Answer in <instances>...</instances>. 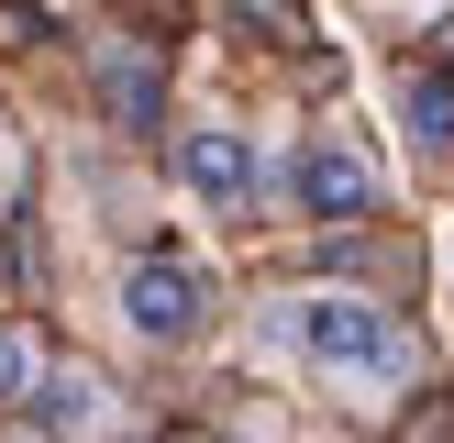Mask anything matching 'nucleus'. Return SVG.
<instances>
[{
	"label": "nucleus",
	"instance_id": "f257e3e1",
	"mask_svg": "<svg viewBox=\"0 0 454 443\" xmlns=\"http://www.w3.org/2000/svg\"><path fill=\"white\" fill-rule=\"evenodd\" d=\"M288 344H300V366H310V377L355 388L366 410H377L388 388H411V377H421L411 322H399L388 299H366V288H310V299H288Z\"/></svg>",
	"mask_w": 454,
	"mask_h": 443
},
{
	"label": "nucleus",
	"instance_id": "1a4fd4ad",
	"mask_svg": "<svg viewBox=\"0 0 454 443\" xmlns=\"http://www.w3.org/2000/svg\"><path fill=\"white\" fill-rule=\"evenodd\" d=\"M244 22H255V34H300V0H233Z\"/></svg>",
	"mask_w": 454,
	"mask_h": 443
},
{
	"label": "nucleus",
	"instance_id": "7ed1b4c3",
	"mask_svg": "<svg viewBox=\"0 0 454 443\" xmlns=\"http://www.w3.org/2000/svg\"><path fill=\"white\" fill-rule=\"evenodd\" d=\"M177 189H189L200 211L244 222V211H255V144H244L233 122H189V133H177Z\"/></svg>",
	"mask_w": 454,
	"mask_h": 443
},
{
	"label": "nucleus",
	"instance_id": "39448f33",
	"mask_svg": "<svg viewBox=\"0 0 454 443\" xmlns=\"http://www.w3.org/2000/svg\"><path fill=\"white\" fill-rule=\"evenodd\" d=\"M89 78H100V100H111L122 133H155V111H167V66H155L133 34H100V44H89Z\"/></svg>",
	"mask_w": 454,
	"mask_h": 443
},
{
	"label": "nucleus",
	"instance_id": "0eeeda50",
	"mask_svg": "<svg viewBox=\"0 0 454 443\" xmlns=\"http://www.w3.org/2000/svg\"><path fill=\"white\" fill-rule=\"evenodd\" d=\"M399 122H411V144H454V66H411L399 78Z\"/></svg>",
	"mask_w": 454,
	"mask_h": 443
},
{
	"label": "nucleus",
	"instance_id": "f03ea898",
	"mask_svg": "<svg viewBox=\"0 0 454 443\" xmlns=\"http://www.w3.org/2000/svg\"><path fill=\"white\" fill-rule=\"evenodd\" d=\"M211 310H222L211 266H189V255H133V266H122V322H133V344L177 354V344L211 332Z\"/></svg>",
	"mask_w": 454,
	"mask_h": 443
},
{
	"label": "nucleus",
	"instance_id": "9d476101",
	"mask_svg": "<svg viewBox=\"0 0 454 443\" xmlns=\"http://www.w3.org/2000/svg\"><path fill=\"white\" fill-rule=\"evenodd\" d=\"M200 443H255V432H200Z\"/></svg>",
	"mask_w": 454,
	"mask_h": 443
},
{
	"label": "nucleus",
	"instance_id": "423d86ee",
	"mask_svg": "<svg viewBox=\"0 0 454 443\" xmlns=\"http://www.w3.org/2000/svg\"><path fill=\"white\" fill-rule=\"evenodd\" d=\"M34 421H44L56 443H100V432H111V388H100L89 366H44V388H34Z\"/></svg>",
	"mask_w": 454,
	"mask_h": 443
},
{
	"label": "nucleus",
	"instance_id": "6e6552de",
	"mask_svg": "<svg viewBox=\"0 0 454 443\" xmlns=\"http://www.w3.org/2000/svg\"><path fill=\"white\" fill-rule=\"evenodd\" d=\"M34 388H44V344L22 322H0V410H34Z\"/></svg>",
	"mask_w": 454,
	"mask_h": 443
},
{
	"label": "nucleus",
	"instance_id": "20e7f679",
	"mask_svg": "<svg viewBox=\"0 0 454 443\" xmlns=\"http://www.w3.org/2000/svg\"><path fill=\"white\" fill-rule=\"evenodd\" d=\"M300 211L322 222V233H366L377 222V167L344 144V133H322V144L300 155Z\"/></svg>",
	"mask_w": 454,
	"mask_h": 443
}]
</instances>
